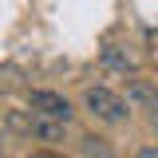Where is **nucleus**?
<instances>
[{"label": "nucleus", "mask_w": 158, "mask_h": 158, "mask_svg": "<svg viewBox=\"0 0 158 158\" xmlns=\"http://www.w3.org/2000/svg\"><path fill=\"white\" fill-rule=\"evenodd\" d=\"M0 158H4V150H0Z\"/></svg>", "instance_id": "nucleus-11"}, {"label": "nucleus", "mask_w": 158, "mask_h": 158, "mask_svg": "<svg viewBox=\"0 0 158 158\" xmlns=\"http://www.w3.org/2000/svg\"><path fill=\"white\" fill-rule=\"evenodd\" d=\"M83 111L91 118H99L103 127H118V123L131 118V103L111 87H87L83 91Z\"/></svg>", "instance_id": "nucleus-1"}, {"label": "nucleus", "mask_w": 158, "mask_h": 158, "mask_svg": "<svg viewBox=\"0 0 158 158\" xmlns=\"http://www.w3.org/2000/svg\"><path fill=\"white\" fill-rule=\"evenodd\" d=\"M99 56H103V63H107L111 71H118V75H135V71H138V59L131 56L127 48H118V44H103Z\"/></svg>", "instance_id": "nucleus-4"}, {"label": "nucleus", "mask_w": 158, "mask_h": 158, "mask_svg": "<svg viewBox=\"0 0 158 158\" xmlns=\"http://www.w3.org/2000/svg\"><path fill=\"white\" fill-rule=\"evenodd\" d=\"M28 135L44 142V146H63L67 142V123H56V118H44V115H32V127H28Z\"/></svg>", "instance_id": "nucleus-3"}, {"label": "nucleus", "mask_w": 158, "mask_h": 158, "mask_svg": "<svg viewBox=\"0 0 158 158\" xmlns=\"http://www.w3.org/2000/svg\"><path fill=\"white\" fill-rule=\"evenodd\" d=\"M4 127H8V131H16V135H28L32 115H24V111H8V115H4Z\"/></svg>", "instance_id": "nucleus-6"}, {"label": "nucleus", "mask_w": 158, "mask_h": 158, "mask_svg": "<svg viewBox=\"0 0 158 158\" xmlns=\"http://www.w3.org/2000/svg\"><path fill=\"white\" fill-rule=\"evenodd\" d=\"M32 158H59V154H52V146H48V150H36Z\"/></svg>", "instance_id": "nucleus-9"}, {"label": "nucleus", "mask_w": 158, "mask_h": 158, "mask_svg": "<svg viewBox=\"0 0 158 158\" xmlns=\"http://www.w3.org/2000/svg\"><path fill=\"white\" fill-rule=\"evenodd\" d=\"M79 158H118L115 150H111V142L99 135H87L83 142H79Z\"/></svg>", "instance_id": "nucleus-5"}, {"label": "nucleus", "mask_w": 158, "mask_h": 158, "mask_svg": "<svg viewBox=\"0 0 158 158\" xmlns=\"http://www.w3.org/2000/svg\"><path fill=\"white\" fill-rule=\"evenodd\" d=\"M4 131H8V127H4V123H0V138H4Z\"/></svg>", "instance_id": "nucleus-10"}, {"label": "nucleus", "mask_w": 158, "mask_h": 158, "mask_svg": "<svg viewBox=\"0 0 158 158\" xmlns=\"http://www.w3.org/2000/svg\"><path fill=\"white\" fill-rule=\"evenodd\" d=\"M28 107H32V115L56 118V123H71V115H75L71 99H67V95H59V91H48V87L32 91V95H28Z\"/></svg>", "instance_id": "nucleus-2"}, {"label": "nucleus", "mask_w": 158, "mask_h": 158, "mask_svg": "<svg viewBox=\"0 0 158 158\" xmlns=\"http://www.w3.org/2000/svg\"><path fill=\"white\" fill-rule=\"evenodd\" d=\"M150 131H154V135H158V107H154V111H150Z\"/></svg>", "instance_id": "nucleus-8"}, {"label": "nucleus", "mask_w": 158, "mask_h": 158, "mask_svg": "<svg viewBox=\"0 0 158 158\" xmlns=\"http://www.w3.org/2000/svg\"><path fill=\"white\" fill-rule=\"evenodd\" d=\"M135 158H158V142H150V146H142Z\"/></svg>", "instance_id": "nucleus-7"}]
</instances>
